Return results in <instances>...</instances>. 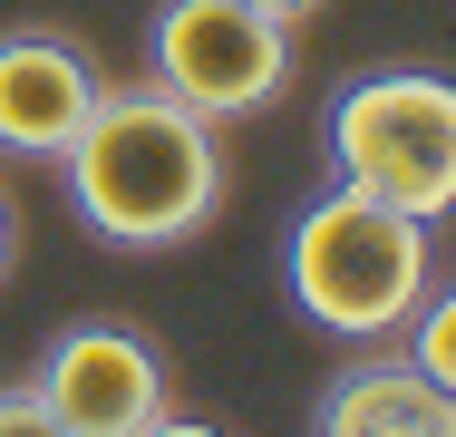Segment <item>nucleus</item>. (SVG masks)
I'll list each match as a JSON object with an SVG mask.
<instances>
[{
	"instance_id": "1",
	"label": "nucleus",
	"mask_w": 456,
	"mask_h": 437,
	"mask_svg": "<svg viewBox=\"0 0 456 437\" xmlns=\"http://www.w3.org/2000/svg\"><path fill=\"white\" fill-rule=\"evenodd\" d=\"M59 166H69L78 224L117 253H175L224 214V127L156 78L97 87L88 127L69 136Z\"/></svg>"
},
{
	"instance_id": "2",
	"label": "nucleus",
	"mask_w": 456,
	"mask_h": 437,
	"mask_svg": "<svg viewBox=\"0 0 456 437\" xmlns=\"http://www.w3.org/2000/svg\"><path fill=\"white\" fill-rule=\"evenodd\" d=\"M281 262H291L301 321L330 331V341H388L428 301V282H437L428 224L398 214V204H379V194H360V185H330L291 224V253Z\"/></svg>"
},
{
	"instance_id": "3",
	"label": "nucleus",
	"mask_w": 456,
	"mask_h": 437,
	"mask_svg": "<svg viewBox=\"0 0 456 437\" xmlns=\"http://www.w3.org/2000/svg\"><path fill=\"white\" fill-rule=\"evenodd\" d=\"M321 146H330V175L379 194V204H398L418 224L456 214V78H437V69L350 78L330 97Z\"/></svg>"
},
{
	"instance_id": "4",
	"label": "nucleus",
	"mask_w": 456,
	"mask_h": 437,
	"mask_svg": "<svg viewBox=\"0 0 456 437\" xmlns=\"http://www.w3.org/2000/svg\"><path fill=\"white\" fill-rule=\"evenodd\" d=\"M146 78L175 87L214 127L263 117L291 87V20L253 10V0H166L146 29Z\"/></svg>"
},
{
	"instance_id": "5",
	"label": "nucleus",
	"mask_w": 456,
	"mask_h": 437,
	"mask_svg": "<svg viewBox=\"0 0 456 437\" xmlns=\"http://www.w3.org/2000/svg\"><path fill=\"white\" fill-rule=\"evenodd\" d=\"M29 379H39L59 437H156V428H175V408H166V359H156L146 331H126V321L59 331Z\"/></svg>"
},
{
	"instance_id": "6",
	"label": "nucleus",
	"mask_w": 456,
	"mask_h": 437,
	"mask_svg": "<svg viewBox=\"0 0 456 437\" xmlns=\"http://www.w3.org/2000/svg\"><path fill=\"white\" fill-rule=\"evenodd\" d=\"M97 59L69 29H0V156L20 166H59L69 136L97 107Z\"/></svg>"
},
{
	"instance_id": "7",
	"label": "nucleus",
	"mask_w": 456,
	"mask_h": 437,
	"mask_svg": "<svg viewBox=\"0 0 456 437\" xmlns=\"http://www.w3.org/2000/svg\"><path fill=\"white\" fill-rule=\"evenodd\" d=\"M321 437H456V389H437L418 359H360L321 389Z\"/></svg>"
},
{
	"instance_id": "8",
	"label": "nucleus",
	"mask_w": 456,
	"mask_h": 437,
	"mask_svg": "<svg viewBox=\"0 0 456 437\" xmlns=\"http://www.w3.org/2000/svg\"><path fill=\"white\" fill-rule=\"evenodd\" d=\"M398 331H408V359H418L437 389H456V282H447V292L428 282V301H418Z\"/></svg>"
},
{
	"instance_id": "9",
	"label": "nucleus",
	"mask_w": 456,
	"mask_h": 437,
	"mask_svg": "<svg viewBox=\"0 0 456 437\" xmlns=\"http://www.w3.org/2000/svg\"><path fill=\"white\" fill-rule=\"evenodd\" d=\"M0 437H59L49 399H39V379H10V389H0Z\"/></svg>"
},
{
	"instance_id": "10",
	"label": "nucleus",
	"mask_w": 456,
	"mask_h": 437,
	"mask_svg": "<svg viewBox=\"0 0 456 437\" xmlns=\"http://www.w3.org/2000/svg\"><path fill=\"white\" fill-rule=\"evenodd\" d=\"M253 10H273V20H291V29H301V20L321 10V0H253Z\"/></svg>"
},
{
	"instance_id": "11",
	"label": "nucleus",
	"mask_w": 456,
	"mask_h": 437,
	"mask_svg": "<svg viewBox=\"0 0 456 437\" xmlns=\"http://www.w3.org/2000/svg\"><path fill=\"white\" fill-rule=\"evenodd\" d=\"M0 272H10V204H0Z\"/></svg>"
}]
</instances>
